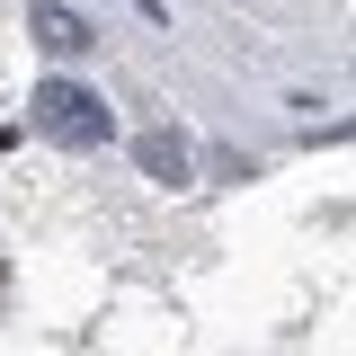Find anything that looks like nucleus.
<instances>
[{"instance_id":"nucleus-2","label":"nucleus","mask_w":356,"mask_h":356,"mask_svg":"<svg viewBox=\"0 0 356 356\" xmlns=\"http://www.w3.org/2000/svg\"><path fill=\"white\" fill-rule=\"evenodd\" d=\"M36 44H44V54H89L98 36H89V18H81V9H63V0H36Z\"/></svg>"},{"instance_id":"nucleus-1","label":"nucleus","mask_w":356,"mask_h":356,"mask_svg":"<svg viewBox=\"0 0 356 356\" xmlns=\"http://www.w3.org/2000/svg\"><path fill=\"white\" fill-rule=\"evenodd\" d=\"M107 98L98 89H81V81H36V134L44 143H63V152H98L107 143Z\"/></svg>"},{"instance_id":"nucleus-4","label":"nucleus","mask_w":356,"mask_h":356,"mask_svg":"<svg viewBox=\"0 0 356 356\" xmlns=\"http://www.w3.org/2000/svg\"><path fill=\"white\" fill-rule=\"evenodd\" d=\"M0 303H9V267H0Z\"/></svg>"},{"instance_id":"nucleus-3","label":"nucleus","mask_w":356,"mask_h":356,"mask_svg":"<svg viewBox=\"0 0 356 356\" xmlns=\"http://www.w3.org/2000/svg\"><path fill=\"white\" fill-rule=\"evenodd\" d=\"M143 170L178 187V178H187V143H178V134H143Z\"/></svg>"}]
</instances>
